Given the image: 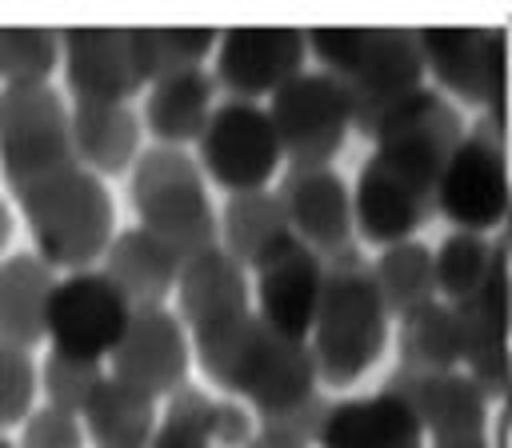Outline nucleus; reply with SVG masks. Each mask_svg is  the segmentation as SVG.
Returning a JSON list of instances; mask_svg holds the SVG:
<instances>
[{"instance_id": "nucleus-1", "label": "nucleus", "mask_w": 512, "mask_h": 448, "mask_svg": "<svg viewBox=\"0 0 512 448\" xmlns=\"http://www.w3.org/2000/svg\"><path fill=\"white\" fill-rule=\"evenodd\" d=\"M464 132L460 112L436 88H416L384 116L372 136L376 148L352 184V220L368 244L416 240L436 216L440 172Z\"/></svg>"}, {"instance_id": "nucleus-2", "label": "nucleus", "mask_w": 512, "mask_h": 448, "mask_svg": "<svg viewBox=\"0 0 512 448\" xmlns=\"http://www.w3.org/2000/svg\"><path fill=\"white\" fill-rule=\"evenodd\" d=\"M192 356L204 376L232 400H240L256 428L280 432L304 448L320 440L332 400L320 392V372L308 340L276 332L252 312L192 336Z\"/></svg>"}, {"instance_id": "nucleus-3", "label": "nucleus", "mask_w": 512, "mask_h": 448, "mask_svg": "<svg viewBox=\"0 0 512 448\" xmlns=\"http://www.w3.org/2000/svg\"><path fill=\"white\" fill-rule=\"evenodd\" d=\"M308 48L320 60V72L344 88L352 132L368 140L404 96L424 88L428 76L412 28H312Z\"/></svg>"}, {"instance_id": "nucleus-4", "label": "nucleus", "mask_w": 512, "mask_h": 448, "mask_svg": "<svg viewBox=\"0 0 512 448\" xmlns=\"http://www.w3.org/2000/svg\"><path fill=\"white\" fill-rule=\"evenodd\" d=\"M388 340V308L376 292L368 260L356 252L324 260V292L308 332V348L320 372V384L348 388L360 380Z\"/></svg>"}, {"instance_id": "nucleus-5", "label": "nucleus", "mask_w": 512, "mask_h": 448, "mask_svg": "<svg viewBox=\"0 0 512 448\" xmlns=\"http://www.w3.org/2000/svg\"><path fill=\"white\" fill-rule=\"evenodd\" d=\"M20 200V212L32 228L36 256L52 268H92L104 260L116 228L112 196L100 176L84 168H68L36 188H28Z\"/></svg>"}, {"instance_id": "nucleus-6", "label": "nucleus", "mask_w": 512, "mask_h": 448, "mask_svg": "<svg viewBox=\"0 0 512 448\" xmlns=\"http://www.w3.org/2000/svg\"><path fill=\"white\" fill-rule=\"evenodd\" d=\"M128 196L140 228L160 236L180 260H192L220 244V216L208 204L204 172L184 148L156 144L136 156Z\"/></svg>"}, {"instance_id": "nucleus-7", "label": "nucleus", "mask_w": 512, "mask_h": 448, "mask_svg": "<svg viewBox=\"0 0 512 448\" xmlns=\"http://www.w3.org/2000/svg\"><path fill=\"white\" fill-rule=\"evenodd\" d=\"M80 168L72 152V108L52 84L0 88V172L24 196L28 188Z\"/></svg>"}, {"instance_id": "nucleus-8", "label": "nucleus", "mask_w": 512, "mask_h": 448, "mask_svg": "<svg viewBox=\"0 0 512 448\" xmlns=\"http://www.w3.org/2000/svg\"><path fill=\"white\" fill-rule=\"evenodd\" d=\"M512 180L504 164V132L492 124H476L464 132L456 152L448 156L436 188V212L456 228V232H480L488 236L500 228L508 212Z\"/></svg>"}, {"instance_id": "nucleus-9", "label": "nucleus", "mask_w": 512, "mask_h": 448, "mask_svg": "<svg viewBox=\"0 0 512 448\" xmlns=\"http://www.w3.org/2000/svg\"><path fill=\"white\" fill-rule=\"evenodd\" d=\"M424 68L436 92L480 108V120L504 132V32L500 28H420Z\"/></svg>"}, {"instance_id": "nucleus-10", "label": "nucleus", "mask_w": 512, "mask_h": 448, "mask_svg": "<svg viewBox=\"0 0 512 448\" xmlns=\"http://www.w3.org/2000/svg\"><path fill=\"white\" fill-rule=\"evenodd\" d=\"M268 120L288 168H328L344 148V136L352 132L348 96L320 68H304L296 80H288L272 96Z\"/></svg>"}, {"instance_id": "nucleus-11", "label": "nucleus", "mask_w": 512, "mask_h": 448, "mask_svg": "<svg viewBox=\"0 0 512 448\" xmlns=\"http://www.w3.org/2000/svg\"><path fill=\"white\" fill-rule=\"evenodd\" d=\"M128 296L104 276V268H80L56 280L48 300V344L60 356L108 360L132 320Z\"/></svg>"}, {"instance_id": "nucleus-12", "label": "nucleus", "mask_w": 512, "mask_h": 448, "mask_svg": "<svg viewBox=\"0 0 512 448\" xmlns=\"http://www.w3.org/2000/svg\"><path fill=\"white\" fill-rule=\"evenodd\" d=\"M196 148H200V168L228 192L268 188V180L276 176V168L284 160L276 128L268 120V108H260L252 100L216 104Z\"/></svg>"}, {"instance_id": "nucleus-13", "label": "nucleus", "mask_w": 512, "mask_h": 448, "mask_svg": "<svg viewBox=\"0 0 512 448\" xmlns=\"http://www.w3.org/2000/svg\"><path fill=\"white\" fill-rule=\"evenodd\" d=\"M108 364L116 380L148 392L156 404L172 400L180 388H188V368H192L188 328L168 308H136Z\"/></svg>"}, {"instance_id": "nucleus-14", "label": "nucleus", "mask_w": 512, "mask_h": 448, "mask_svg": "<svg viewBox=\"0 0 512 448\" xmlns=\"http://www.w3.org/2000/svg\"><path fill=\"white\" fill-rule=\"evenodd\" d=\"M388 388H396L412 412L424 424L428 448H452V444H476V440H492L488 424H492V400L484 396V388L464 372H408L396 368L388 380Z\"/></svg>"}, {"instance_id": "nucleus-15", "label": "nucleus", "mask_w": 512, "mask_h": 448, "mask_svg": "<svg viewBox=\"0 0 512 448\" xmlns=\"http://www.w3.org/2000/svg\"><path fill=\"white\" fill-rule=\"evenodd\" d=\"M308 32L300 28H228L216 44V72L212 80L232 100H260L276 96L288 80L304 72Z\"/></svg>"}, {"instance_id": "nucleus-16", "label": "nucleus", "mask_w": 512, "mask_h": 448, "mask_svg": "<svg viewBox=\"0 0 512 448\" xmlns=\"http://www.w3.org/2000/svg\"><path fill=\"white\" fill-rule=\"evenodd\" d=\"M60 56L72 100L128 104L140 88H148L136 28H68L60 32Z\"/></svg>"}, {"instance_id": "nucleus-17", "label": "nucleus", "mask_w": 512, "mask_h": 448, "mask_svg": "<svg viewBox=\"0 0 512 448\" xmlns=\"http://www.w3.org/2000/svg\"><path fill=\"white\" fill-rule=\"evenodd\" d=\"M452 308L464 332V372L496 404L512 376V264L500 260L492 276Z\"/></svg>"}, {"instance_id": "nucleus-18", "label": "nucleus", "mask_w": 512, "mask_h": 448, "mask_svg": "<svg viewBox=\"0 0 512 448\" xmlns=\"http://www.w3.org/2000/svg\"><path fill=\"white\" fill-rule=\"evenodd\" d=\"M296 240H304L320 260L356 252L352 188L332 168H288L276 184Z\"/></svg>"}, {"instance_id": "nucleus-19", "label": "nucleus", "mask_w": 512, "mask_h": 448, "mask_svg": "<svg viewBox=\"0 0 512 448\" xmlns=\"http://www.w3.org/2000/svg\"><path fill=\"white\" fill-rule=\"evenodd\" d=\"M256 316L268 320L276 332L308 340L320 292H324V260L304 240H284L276 252H268L256 268Z\"/></svg>"}, {"instance_id": "nucleus-20", "label": "nucleus", "mask_w": 512, "mask_h": 448, "mask_svg": "<svg viewBox=\"0 0 512 448\" xmlns=\"http://www.w3.org/2000/svg\"><path fill=\"white\" fill-rule=\"evenodd\" d=\"M316 448H428L424 424L396 388L332 400Z\"/></svg>"}, {"instance_id": "nucleus-21", "label": "nucleus", "mask_w": 512, "mask_h": 448, "mask_svg": "<svg viewBox=\"0 0 512 448\" xmlns=\"http://www.w3.org/2000/svg\"><path fill=\"white\" fill-rule=\"evenodd\" d=\"M252 312V284L248 268L228 256L220 244L184 260L176 276V316L196 336L216 324H228L236 316Z\"/></svg>"}, {"instance_id": "nucleus-22", "label": "nucleus", "mask_w": 512, "mask_h": 448, "mask_svg": "<svg viewBox=\"0 0 512 448\" xmlns=\"http://www.w3.org/2000/svg\"><path fill=\"white\" fill-rule=\"evenodd\" d=\"M256 436V416L232 396L180 388L156 424L148 448H244Z\"/></svg>"}, {"instance_id": "nucleus-23", "label": "nucleus", "mask_w": 512, "mask_h": 448, "mask_svg": "<svg viewBox=\"0 0 512 448\" xmlns=\"http://www.w3.org/2000/svg\"><path fill=\"white\" fill-rule=\"evenodd\" d=\"M180 264L184 260L140 224L116 232L104 252V276L128 296L132 308H164V296L176 292Z\"/></svg>"}, {"instance_id": "nucleus-24", "label": "nucleus", "mask_w": 512, "mask_h": 448, "mask_svg": "<svg viewBox=\"0 0 512 448\" xmlns=\"http://www.w3.org/2000/svg\"><path fill=\"white\" fill-rule=\"evenodd\" d=\"M56 288V268L32 252L0 260V340L32 352L48 340V300Z\"/></svg>"}, {"instance_id": "nucleus-25", "label": "nucleus", "mask_w": 512, "mask_h": 448, "mask_svg": "<svg viewBox=\"0 0 512 448\" xmlns=\"http://www.w3.org/2000/svg\"><path fill=\"white\" fill-rule=\"evenodd\" d=\"M72 152L92 176H120L140 156V120L128 104L72 100Z\"/></svg>"}, {"instance_id": "nucleus-26", "label": "nucleus", "mask_w": 512, "mask_h": 448, "mask_svg": "<svg viewBox=\"0 0 512 448\" xmlns=\"http://www.w3.org/2000/svg\"><path fill=\"white\" fill-rule=\"evenodd\" d=\"M212 112H216V80L204 68H188V72L148 84L144 124L156 136V144L180 148V144L200 140Z\"/></svg>"}, {"instance_id": "nucleus-27", "label": "nucleus", "mask_w": 512, "mask_h": 448, "mask_svg": "<svg viewBox=\"0 0 512 448\" xmlns=\"http://www.w3.org/2000/svg\"><path fill=\"white\" fill-rule=\"evenodd\" d=\"M80 424L96 448H148L156 436L160 412L148 392H140L108 372L104 384L96 388V396L88 400V408L80 412Z\"/></svg>"}, {"instance_id": "nucleus-28", "label": "nucleus", "mask_w": 512, "mask_h": 448, "mask_svg": "<svg viewBox=\"0 0 512 448\" xmlns=\"http://www.w3.org/2000/svg\"><path fill=\"white\" fill-rule=\"evenodd\" d=\"M292 224H288V212L280 204L276 192L268 188H256V192H232L224 200V212H220V248L228 256H236L248 272L268 256L276 252L284 240H292Z\"/></svg>"}, {"instance_id": "nucleus-29", "label": "nucleus", "mask_w": 512, "mask_h": 448, "mask_svg": "<svg viewBox=\"0 0 512 448\" xmlns=\"http://www.w3.org/2000/svg\"><path fill=\"white\" fill-rule=\"evenodd\" d=\"M400 368L408 372H456L464 368V332L460 316L444 300H428L400 316Z\"/></svg>"}, {"instance_id": "nucleus-30", "label": "nucleus", "mask_w": 512, "mask_h": 448, "mask_svg": "<svg viewBox=\"0 0 512 448\" xmlns=\"http://www.w3.org/2000/svg\"><path fill=\"white\" fill-rule=\"evenodd\" d=\"M368 268H372V280H376V292H380L388 316H396V320L428 300H440L436 260L420 240H400V244L380 248V256L368 260Z\"/></svg>"}, {"instance_id": "nucleus-31", "label": "nucleus", "mask_w": 512, "mask_h": 448, "mask_svg": "<svg viewBox=\"0 0 512 448\" xmlns=\"http://www.w3.org/2000/svg\"><path fill=\"white\" fill-rule=\"evenodd\" d=\"M432 260H436V292H440V300L444 304H460L492 276V268L504 260V252H500V244L492 236L448 232L440 240V248L432 252Z\"/></svg>"}, {"instance_id": "nucleus-32", "label": "nucleus", "mask_w": 512, "mask_h": 448, "mask_svg": "<svg viewBox=\"0 0 512 448\" xmlns=\"http://www.w3.org/2000/svg\"><path fill=\"white\" fill-rule=\"evenodd\" d=\"M220 32L216 28H136V52L148 84L200 68L208 52H216Z\"/></svg>"}, {"instance_id": "nucleus-33", "label": "nucleus", "mask_w": 512, "mask_h": 448, "mask_svg": "<svg viewBox=\"0 0 512 448\" xmlns=\"http://www.w3.org/2000/svg\"><path fill=\"white\" fill-rule=\"evenodd\" d=\"M60 64V32L48 28H0V88L48 84Z\"/></svg>"}, {"instance_id": "nucleus-34", "label": "nucleus", "mask_w": 512, "mask_h": 448, "mask_svg": "<svg viewBox=\"0 0 512 448\" xmlns=\"http://www.w3.org/2000/svg\"><path fill=\"white\" fill-rule=\"evenodd\" d=\"M104 364L100 360H76V356H60V352H48L44 368H40V392H44V404L68 412V416H80L88 408V400L96 396V388L104 384Z\"/></svg>"}, {"instance_id": "nucleus-35", "label": "nucleus", "mask_w": 512, "mask_h": 448, "mask_svg": "<svg viewBox=\"0 0 512 448\" xmlns=\"http://www.w3.org/2000/svg\"><path fill=\"white\" fill-rule=\"evenodd\" d=\"M36 388H40V372L32 368V356L0 340V432L32 416Z\"/></svg>"}, {"instance_id": "nucleus-36", "label": "nucleus", "mask_w": 512, "mask_h": 448, "mask_svg": "<svg viewBox=\"0 0 512 448\" xmlns=\"http://www.w3.org/2000/svg\"><path fill=\"white\" fill-rule=\"evenodd\" d=\"M16 448H84V424H80V416H68L52 404H40L20 424Z\"/></svg>"}, {"instance_id": "nucleus-37", "label": "nucleus", "mask_w": 512, "mask_h": 448, "mask_svg": "<svg viewBox=\"0 0 512 448\" xmlns=\"http://www.w3.org/2000/svg\"><path fill=\"white\" fill-rule=\"evenodd\" d=\"M244 448H304V444H296V440H288V436H280V432L256 428V436H252Z\"/></svg>"}, {"instance_id": "nucleus-38", "label": "nucleus", "mask_w": 512, "mask_h": 448, "mask_svg": "<svg viewBox=\"0 0 512 448\" xmlns=\"http://www.w3.org/2000/svg\"><path fill=\"white\" fill-rule=\"evenodd\" d=\"M496 244H500L504 260L512 264V196H508V212H504V220H500V228H496Z\"/></svg>"}, {"instance_id": "nucleus-39", "label": "nucleus", "mask_w": 512, "mask_h": 448, "mask_svg": "<svg viewBox=\"0 0 512 448\" xmlns=\"http://www.w3.org/2000/svg\"><path fill=\"white\" fill-rule=\"evenodd\" d=\"M8 240H12V212H8V204L0 200V252H4Z\"/></svg>"}, {"instance_id": "nucleus-40", "label": "nucleus", "mask_w": 512, "mask_h": 448, "mask_svg": "<svg viewBox=\"0 0 512 448\" xmlns=\"http://www.w3.org/2000/svg\"><path fill=\"white\" fill-rule=\"evenodd\" d=\"M0 448H16V444H12V440H4V432H0Z\"/></svg>"}]
</instances>
